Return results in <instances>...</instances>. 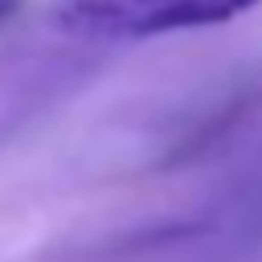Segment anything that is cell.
Segmentation results:
<instances>
[{
    "label": "cell",
    "mask_w": 262,
    "mask_h": 262,
    "mask_svg": "<svg viewBox=\"0 0 262 262\" xmlns=\"http://www.w3.org/2000/svg\"><path fill=\"white\" fill-rule=\"evenodd\" d=\"M262 0H57L53 25L74 37H156L233 20Z\"/></svg>",
    "instance_id": "cell-1"
},
{
    "label": "cell",
    "mask_w": 262,
    "mask_h": 262,
    "mask_svg": "<svg viewBox=\"0 0 262 262\" xmlns=\"http://www.w3.org/2000/svg\"><path fill=\"white\" fill-rule=\"evenodd\" d=\"M20 4H25V0H0V25H4V20H12V16L20 12Z\"/></svg>",
    "instance_id": "cell-2"
}]
</instances>
